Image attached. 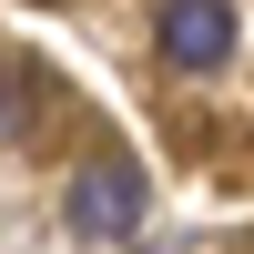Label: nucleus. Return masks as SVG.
<instances>
[{
  "instance_id": "obj_2",
  "label": "nucleus",
  "mask_w": 254,
  "mask_h": 254,
  "mask_svg": "<svg viewBox=\"0 0 254 254\" xmlns=\"http://www.w3.org/2000/svg\"><path fill=\"white\" fill-rule=\"evenodd\" d=\"M163 61L173 71H224L234 61V0H163Z\"/></svg>"
},
{
  "instance_id": "obj_1",
  "label": "nucleus",
  "mask_w": 254,
  "mask_h": 254,
  "mask_svg": "<svg viewBox=\"0 0 254 254\" xmlns=\"http://www.w3.org/2000/svg\"><path fill=\"white\" fill-rule=\"evenodd\" d=\"M61 214H71V234L81 244H132V224H142V173L122 153H92L71 173V203H61Z\"/></svg>"
}]
</instances>
